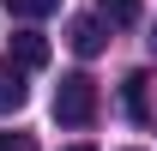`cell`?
Instances as JSON below:
<instances>
[{"label": "cell", "instance_id": "7", "mask_svg": "<svg viewBox=\"0 0 157 151\" xmlns=\"http://www.w3.org/2000/svg\"><path fill=\"white\" fill-rule=\"evenodd\" d=\"M55 6H60V0H6V12H12V18H48Z\"/></svg>", "mask_w": 157, "mask_h": 151}, {"label": "cell", "instance_id": "8", "mask_svg": "<svg viewBox=\"0 0 157 151\" xmlns=\"http://www.w3.org/2000/svg\"><path fill=\"white\" fill-rule=\"evenodd\" d=\"M0 151H36V145H30V133H0Z\"/></svg>", "mask_w": 157, "mask_h": 151}, {"label": "cell", "instance_id": "10", "mask_svg": "<svg viewBox=\"0 0 157 151\" xmlns=\"http://www.w3.org/2000/svg\"><path fill=\"white\" fill-rule=\"evenodd\" d=\"M151 48H157V30H151Z\"/></svg>", "mask_w": 157, "mask_h": 151}, {"label": "cell", "instance_id": "4", "mask_svg": "<svg viewBox=\"0 0 157 151\" xmlns=\"http://www.w3.org/2000/svg\"><path fill=\"white\" fill-rule=\"evenodd\" d=\"M24 109V73L12 67V60H0V115Z\"/></svg>", "mask_w": 157, "mask_h": 151}, {"label": "cell", "instance_id": "5", "mask_svg": "<svg viewBox=\"0 0 157 151\" xmlns=\"http://www.w3.org/2000/svg\"><path fill=\"white\" fill-rule=\"evenodd\" d=\"M145 85H151L145 73H133L127 85H121V97H127V115H133V121H151V97H145Z\"/></svg>", "mask_w": 157, "mask_h": 151}, {"label": "cell", "instance_id": "2", "mask_svg": "<svg viewBox=\"0 0 157 151\" xmlns=\"http://www.w3.org/2000/svg\"><path fill=\"white\" fill-rule=\"evenodd\" d=\"M12 67H18V73H36V67H48V42L36 37V30H18V37H12Z\"/></svg>", "mask_w": 157, "mask_h": 151}, {"label": "cell", "instance_id": "9", "mask_svg": "<svg viewBox=\"0 0 157 151\" xmlns=\"http://www.w3.org/2000/svg\"><path fill=\"white\" fill-rule=\"evenodd\" d=\"M67 151H91V145H67Z\"/></svg>", "mask_w": 157, "mask_h": 151}, {"label": "cell", "instance_id": "3", "mask_svg": "<svg viewBox=\"0 0 157 151\" xmlns=\"http://www.w3.org/2000/svg\"><path fill=\"white\" fill-rule=\"evenodd\" d=\"M67 42H73V55H85V60H91V55H103V42H109V37H103V18H73Z\"/></svg>", "mask_w": 157, "mask_h": 151}, {"label": "cell", "instance_id": "6", "mask_svg": "<svg viewBox=\"0 0 157 151\" xmlns=\"http://www.w3.org/2000/svg\"><path fill=\"white\" fill-rule=\"evenodd\" d=\"M103 24H139V0H97Z\"/></svg>", "mask_w": 157, "mask_h": 151}, {"label": "cell", "instance_id": "1", "mask_svg": "<svg viewBox=\"0 0 157 151\" xmlns=\"http://www.w3.org/2000/svg\"><path fill=\"white\" fill-rule=\"evenodd\" d=\"M55 121L60 127H91V121H97V85L85 73H67L55 85Z\"/></svg>", "mask_w": 157, "mask_h": 151}]
</instances>
